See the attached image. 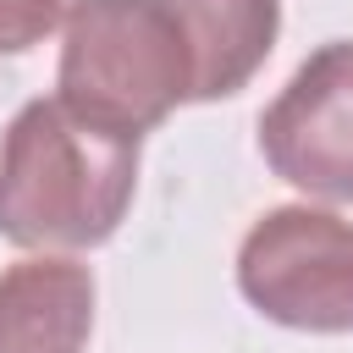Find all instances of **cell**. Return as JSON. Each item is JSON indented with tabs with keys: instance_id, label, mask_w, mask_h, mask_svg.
I'll return each mask as SVG.
<instances>
[{
	"instance_id": "cell-3",
	"label": "cell",
	"mask_w": 353,
	"mask_h": 353,
	"mask_svg": "<svg viewBox=\"0 0 353 353\" xmlns=\"http://www.w3.org/2000/svg\"><path fill=\"white\" fill-rule=\"evenodd\" d=\"M237 292L287 331H353V221L314 204L265 210L237 243Z\"/></svg>"
},
{
	"instance_id": "cell-4",
	"label": "cell",
	"mask_w": 353,
	"mask_h": 353,
	"mask_svg": "<svg viewBox=\"0 0 353 353\" xmlns=\"http://www.w3.org/2000/svg\"><path fill=\"white\" fill-rule=\"evenodd\" d=\"M259 154L298 193L353 204V39L303 55L287 88L259 110Z\"/></svg>"
},
{
	"instance_id": "cell-2",
	"label": "cell",
	"mask_w": 353,
	"mask_h": 353,
	"mask_svg": "<svg viewBox=\"0 0 353 353\" xmlns=\"http://www.w3.org/2000/svg\"><path fill=\"white\" fill-rule=\"evenodd\" d=\"M55 94L121 138H143L193 105V50L171 0H72Z\"/></svg>"
},
{
	"instance_id": "cell-6",
	"label": "cell",
	"mask_w": 353,
	"mask_h": 353,
	"mask_svg": "<svg viewBox=\"0 0 353 353\" xmlns=\"http://www.w3.org/2000/svg\"><path fill=\"white\" fill-rule=\"evenodd\" d=\"M193 50V105L248 88L281 33V0H171Z\"/></svg>"
},
{
	"instance_id": "cell-7",
	"label": "cell",
	"mask_w": 353,
	"mask_h": 353,
	"mask_svg": "<svg viewBox=\"0 0 353 353\" xmlns=\"http://www.w3.org/2000/svg\"><path fill=\"white\" fill-rule=\"evenodd\" d=\"M72 0H0V55H22L66 28Z\"/></svg>"
},
{
	"instance_id": "cell-1",
	"label": "cell",
	"mask_w": 353,
	"mask_h": 353,
	"mask_svg": "<svg viewBox=\"0 0 353 353\" xmlns=\"http://www.w3.org/2000/svg\"><path fill=\"white\" fill-rule=\"evenodd\" d=\"M138 143L61 94L28 99L0 138V237L44 254L110 243L138 193Z\"/></svg>"
},
{
	"instance_id": "cell-5",
	"label": "cell",
	"mask_w": 353,
	"mask_h": 353,
	"mask_svg": "<svg viewBox=\"0 0 353 353\" xmlns=\"http://www.w3.org/2000/svg\"><path fill=\"white\" fill-rule=\"evenodd\" d=\"M94 336V270L33 254L0 270V353H83Z\"/></svg>"
}]
</instances>
